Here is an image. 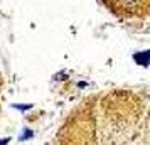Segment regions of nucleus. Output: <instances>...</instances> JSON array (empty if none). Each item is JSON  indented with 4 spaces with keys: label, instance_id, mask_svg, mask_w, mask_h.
<instances>
[{
    "label": "nucleus",
    "instance_id": "f257e3e1",
    "mask_svg": "<svg viewBox=\"0 0 150 145\" xmlns=\"http://www.w3.org/2000/svg\"><path fill=\"white\" fill-rule=\"evenodd\" d=\"M108 4L122 15H145L150 12V0H108Z\"/></svg>",
    "mask_w": 150,
    "mask_h": 145
}]
</instances>
